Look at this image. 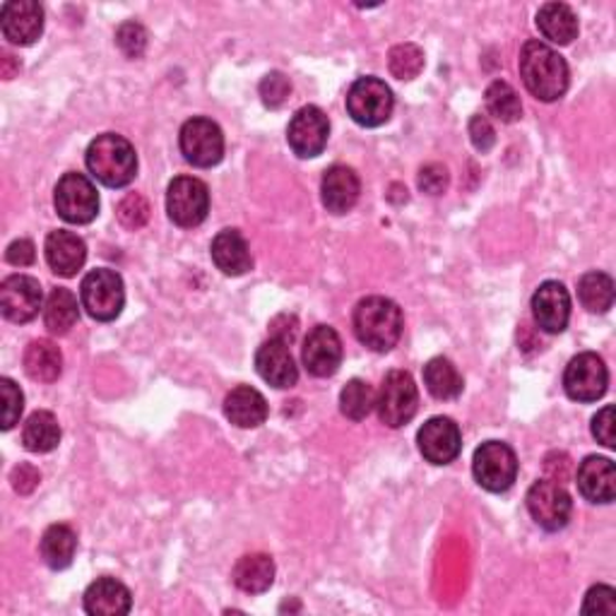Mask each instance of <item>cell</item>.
<instances>
[{
    "label": "cell",
    "mask_w": 616,
    "mask_h": 616,
    "mask_svg": "<svg viewBox=\"0 0 616 616\" xmlns=\"http://www.w3.org/2000/svg\"><path fill=\"white\" fill-rule=\"evenodd\" d=\"M80 319L78 296L65 290V286H55L51 290L47 306H44V325L51 335H68L70 327H75Z\"/></svg>",
    "instance_id": "30"
},
{
    "label": "cell",
    "mask_w": 616,
    "mask_h": 616,
    "mask_svg": "<svg viewBox=\"0 0 616 616\" xmlns=\"http://www.w3.org/2000/svg\"><path fill=\"white\" fill-rule=\"evenodd\" d=\"M593 436L602 443V446L607 448L616 446V417L612 405L602 407L593 417Z\"/></svg>",
    "instance_id": "43"
},
{
    "label": "cell",
    "mask_w": 616,
    "mask_h": 616,
    "mask_svg": "<svg viewBox=\"0 0 616 616\" xmlns=\"http://www.w3.org/2000/svg\"><path fill=\"white\" fill-rule=\"evenodd\" d=\"M53 205L68 224H90L99 214V193L88 176L70 171L55 183Z\"/></svg>",
    "instance_id": "9"
},
{
    "label": "cell",
    "mask_w": 616,
    "mask_h": 616,
    "mask_svg": "<svg viewBox=\"0 0 616 616\" xmlns=\"http://www.w3.org/2000/svg\"><path fill=\"white\" fill-rule=\"evenodd\" d=\"M0 30L16 47H32L44 32V8L34 0H8L0 8Z\"/></svg>",
    "instance_id": "15"
},
{
    "label": "cell",
    "mask_w": 616,
    "mask_h": 616,
    "mask_svg": "<svg viewBox=\"0 0 616 616\" xmlns=\"http://www.w3.org/2000/svg\"><path fill=\"white\" fill-rule=\"evenodd\" d=\"M41 292L39 280L30 275H10L0 284V313L10 323H30L39 316Z\"/></svg>",
    "instance_id": "14"
},
{
    "label": "cell",
    "mask_w": 616,
    "mask_h": 616,
    "mask_svg": "<svg viewBox=\"0 0 616 616\" xmlns=\"http://www.w3.org/2000/svg\"><path fill=\"white\" fill-rule=\"evenodd\" d=\"M63 371V354L51 340H34L24 350V374L37 383L59 381Z\"/></svg>",
    "instance_id": "29"
},
{
    "label": "cell",
    "mask_w": 616,
    "mask_h": 616,
    "mask_svg": "<svg viewBox=\"0 0 616 616\" xmlns=\"http://www.w3.org/2000/svg\"><path fill=\"white\" fill-rule=\"evenodd\" d=\"M472 475H475L482 489L504 494L518 477V457H515L508 443L486 441L472 457Z\"/></svg>",
    "instance_id": "6"
},
{
    "label": "cell",
    "mask_w": 616,
    "mask_h": 616,
    "mask_svg": "<svg viewBox=\"0 0 616 616\" xmlns=\"http://www.w3.org/2000/svg\"><path fill=\"white\" fill-rule=\"evenodd\" d=\"M117 214L125 229H142L150 220V205L140 193H128L119 203Z\"/></svg>",
    "instance_id": "37"
},
{
    "label": "cell",
    "mask_w": 616,
    "mask_h": 616,
    "mask_svg": "<svg viewBox=\"0 0 616 616\" xmlns=\"http://www.w3.org/2000/svg\"><path fill=\"white\" fill-rule=\"evenodd\" d=\"M133 607V595L117 578H97L84 590V612L92 616H125Z\"/></svg>",
    "instance_id": "24"
},
{
    "label": "cell",
    "mask_w": 616,
    "mask_h": 616,
    "mask_svg": "<svg viewBox=\"0 0 616 616\" xmlns=\"http://www.w3.org/2000/svg\"><path fill=\"white\" fill-rule=\"evenodd\" d=\"M424 385L436 400H455L465 388L461 371L446 356H434L432 362H426Z\"/></svg>",
    "instance_id": "32"
},
{
    "label": "cell",
    "mask_w": 616,
    "mask_h": 616,
    "mask_svg": "<svg viewBox=\"0 0 616 616\" xmlns=\"http://www.w3.org/2000/svg\"><path fill=\"white\" fill-rule=\"evenodd\" d=\"M393 92L378 78H360L347 92L350 117L364 128L383 125L393 117Z\"/></svg>",
    "instance_id": "7"
},
{
    "label": "cell",
    "mask_w": 616,
    "mask_h": 616,
    "mask_svg": "<svg viewBox=\"0 0 616 616\" xmlns=\"http://www.w3.org/2000/svg\"><path fill=\"white\" fill-rule=\"evenodd\" d=\"M234 585L249 595H261L275 583V562L267 554L241 556L232 570Z\"/></svg>",
    "instance_id": "26"
},
{
    "label": "cell",
    "mask_w": 616,
    "mask_h": 616,
    "mask_svg": "<svg viewBox=\"0 0 616 616\" xmlns=\"http://www.w3.org/2000/svg\"><path fill=\"white\" fill-rule=\"evenodd\" d=\"M327 138H331V121L319 107L299 109L286 128V142L301 160L319 156L327 145Z\"/></svg>",
    "instance_id": "13"
},
{
    "label": "cell",
    "mask_w": 616,
    "mask_h": 616,
    "mask_svg": "<svg viewBox=\"0 0 616 616\" xmlns=\"http://www.w3.org/2000/svg\"><path fill=\"white\" fill-rule=\"evenodd\" d=\"M484 102H486V111L504 123H515L523 117V104L518 92H515L504 80H494L489 88H486Z\"/></svg>",
    "instance_id": "34"
},
{
    "label": "cell",
    "mask_w": 616,
    "mask_h": 616,
    "mask_svg": "<svg viewBox=\"0 0 616 616\" xmlns=\"http://www.w3.org/2000/svg\"><path fill=\"white\" fill-rule=\"evenodd\" d=\"M0 395H3V428L10 432L22 417L24 410V395L20 385L10 378H0Z\"/></svg>",
    "instance_id": "39"
},
{
    "label": "cell",
    "mask_w": 616,
    "mask_h": 616,
    "mask_svg": "<svg viewBox=\"0 0 616 616\" xmlns=\"http://www.w3.org/2000/svg\"><path fill=\"white\" fill-rule=\"evenodd\" d=\"M533 316L544 333H564L570 321V294L562 282L547 280L533 296Z\"/></svg>",
    "instance_id": "18"
},
{
    "label": "cell",
    "mask_w": 616,
    "mask_h": 616,
    "mask_svg": "<svg viewBox=\"0 0 616 616\" xmlns=\"http://www.w3.org/2000/svg\"><path fill=\"white\" fill-rule=\"evenodd\" d=\"M82 309L90 313L94 321H117L125 304V290L119 272L109 267H97L84 275L80 284Z\"/></svg>",
    "instance_id": "4"
},
{
    "label": "cell",
    "mask_w": 616,
    "mask_h": 616,
    "mask_svg": "<svg viewBox=\"0 0 616 616\" xmlns=\"http://www.w3.org/2000/svg\"><path fill=\"white\" fill-rule=\"evenodd\" d=\"M578 489L590 504H612L616 496V467L609 457H585L578 467Z\"/></svg>",
    "instance_id": "21"
},
{
    "label": "cell",
    "mask_w": 616,
    "mask_h": 616,
    "mask_svg": "<svg viewBox=\"0 0 616 616\" xmlns=\"http://www.w3.org/2000/svg\"><path fill=\"white\" fill-rule=\"evenodd\" d=\"M166 212H169V220L183 229H193L198 224H203L210 212L208 185L195 176L174 179L169 183V191H166Z\"/></svg>",
    "instance_id": "10"
},
{
    "label": "cell",
    "mask_w": 616,
    "mask_h": 616,
    "mask_svg": "<svg viewBox=\"0 0 616 616\" xmlns=\"http://www.w3.org/2000/svg\"><path fill=\"white\" fill-rule=\"evenodd\" d=\"M88 162L90 174L109 185V189H123L131 183L138 174V154L135 148L123 135L104 133L90 142L88 148Z\"/></svg>",
    "instance_id": "3"
},
{
    "label": "cell",
    "mask_w": 616,
    "mask_h": 616,
    "mask_svg": "<svg viewBox=\"0 0 616 616\" xmlns=\"http://www.w3.org/2000/svg\"><path fill=\"white\" fill-rule=\"evenodd\" d=\"M117 44L128 59H140L148 49V32L140 22H123L117 30Z\"/></svg>",
    "instance_id": "38"
},
{
    "label": "cell",
    "mask_w": 616,
    "mask_h": 616,
    "mask_svg": "<svg viewBox=\"0 0 616 616\" xmlns=\"http://www.w3.org/2000/svg\"><path fill=\"white\" fill-rule=\"evenodd\" d=\"M527 511L533 515V521L542 527L556 533L564 529L570 521L573 501L570 494L564 489L556 479H539L527 492Z\"/></svg>",
    "instance_id": "11"
},
{
    "label": "cell",
    "mask_w": 616,
    "mask_h": 616,
    "mask_svg": "<svg viewBox=\"0 0 616 616\" xmlns=\"http://www.w3.org/2000/svg\"><path fill=\"white\" fill-rule=\"evenodd\" d=\"M267 403L265 397L251 385H239L224 397V414L226 420L236 424L239 428H255L265 424L267 420Z\"/></svg>",
    "instance_id": "25"
},
{
    "label": "cell",
    "mask_w": 616,
    "mask_h": 616,
    "mask_svg": "<svg viewBox=\"0 0 616 616\" xmlns=\"http://www.w3.org/2000/svg\"><path fill=\"white\" fill-rule=\"evenodd\" d=\"M212 261L224 275L229 277H241L253 267V257L249 241L243 239L239 229H222V232L212 239Z\"/></svg>",
    "instance_id": "22"
},
{
    "label": "cell",
    "mask_w": 616,
    "mask_h": 616,
    "mask_svg": "<svg viewBox=\"0 0 616 616\" xmlns=\"http://www.w3.org/2000/svg\"><path fill=\"white\" fill-rule=\"evenodd\" d=\"M356 340L371 352H391L403 337V311L385 296H366L354 309Z\"/></svg>",
    "instance_id": "2"
},
{
    "label": "cell",
    "mask_w": 616,
    "mask_h": 616,
    "mask_svg": "<svg viewBox=\"0 0 616 616\" xmlns=\"http://www.w3.org/2000/svg\"><path fill=\"white\" fill-rule=\"evenodd\" d=\"M388 65L397 80H414L424 70V51L417 44H397L388 55Z\"/></svg>",
    "instance_id": "36"
},
{
    "label": "cell",
    "mask_w": 616,
    "mask_h": 616,
    "mask_svg": "<svg viewBox=\"0 0 616 616\" xmlns=\"http://www.w3.org/2000/svg\"><path fill=\"white\" fill-rule=\"evenodd\" d=\"M578 299L590 313H607L614 306V280L607 272H585L578 282Z\"/></svg>",
    "instance_id": "33"
},
{
    "label": "cell",
    "mask_w": 616,
    "mask_h": 616,
    "mask_svg": "<svg viewBox=\"0 0 616 616\" xmlns=\"http://www.w3.org/2000/svg\"><path fill=\"white\" fill-rule=\"evenodd\" d=\"M255 368L265 383L280 391L292 388V385H296L299 381V368L294 364L290 345L277 337H270L261 347H257Z\"/></svg>",
    "instance_id": "19"
},
{
    "label": "cell",
    "mask_w": 616,
    "mask_h": 616,
    "mask_svg": "<svg viewBox=\"0 0 616 616\" xmlns=\"http://www.w3.org/2000/svg\"><path fill=\"white\" fill-rule=\"evenodd\" d=\"M376 410L381 422L391 428H400L414 420L420 410V391L407 371L395 368L383 378L376 395Z\"/></svg>",
    "instance_id": "5"
},
{
    "label": "cell",
    "mask_w": 616,
    "mask_h": 616,
    "mask_svg": "<svg viewBox=\"0 0 616 616\" xmlns=\"http://www.w3.org/2000/svg\"><path fill=\"white\" fill-rule=\"evenodd\" d=\"M376 407V393L362 378H352L340 393V410L352 422H364Z\"/></svg>",
    "instance_id": "35"
},
{
    "label": "cell",
    "mask_w": 616,
    "mask_h": 616,
    "mask_svg": "<svg viewBox=\"0 0 616 616\" xmlns=\"http://www.w3.org/2000/svg\"><path fill=\"white\" fill-rule=\"evenodd\" d=\"M22 443L30 453H51L61 443V424L51 412L39 410L22 428Z\"/></svg>",
    "instance_id": "31"
},
{
    "label": "cell",
    "mask_w": 616,
    "mask_h": 616,
    "mask_svg": "<svg viewBox=\"0 0 616 616\" xmlns=\"http://www.w3.org/2000/svg\"><path fill=\"white\" fill-rule=\"evenodd\" d=\"M44 251L49 267L61 277L78 275V270H82L84 261H88V246H84V241L73 232H65V229H59V232H51L47 236Z\"/></svg>",
    "instance_id": "23"
},
{
    "label": "cell",
    "mask_w": 616,
    "mask_h": 616,
    "mask_svg": "<svg viewBox=\"0 0 616 616\" xmlns=\"http://www.w3.org/2000/svg\"><path fill=\"white\" fill-rule=\"evenodd\" d=\"M448 183H451V176H448V169L443 166V164H426L422 171H420V189L428 195H441V193H446L448 191Z\"/></svg>",
    "instance_id": "42"
},
{
    "label": "cell",
    "mask_w": 616,
    "mask_h": 616,
    "mask_svg": "<svg viewBox=\"0 0 616 616\" xmlns=\"http://www.w3.org/2000/svg\"><path fill=\"white\" fill-rule=\"evenodd\" d=\"M521 78L527 92L539 102H556L568 90V65L564 55L544 41H527L521 51Z\"/></svg>",
    "instance_id": "1"
},
{
    "label": "cell",
    "mask_w": 616,
    "mask_h": 616,
    "mask_svg": "<svg viewBox=\"0 0 616 616\" xmlns=\"http://www.w3.org/2000/svg\"><path fill=\"white\" fill-rule=\"evenodd\" d=\"M583 614H616V590L609 585H595L587 590L583 602Z\"/></svg>",
    "instance_id": "41"
},
{
    "label": "cell",
    "mask_w": 616,
    "mask_h": 616,
    "mask_svg": "<svg viewBox=\"0 0 616 616\" xmlns=\"http://www.w3.org/2000/svg\"><path fill=\"white\" fill-rule=\"evenodd\" d=\"M34 243L30 239H20V241H12L8 251H6V261L10 265H18V267H27L34 263Z\"/></svg>",
    "instance_id": "45"
},
{
    "label": "cell",
    "mask_w": 616,
    "mask_h": 616,
    "mask_svg": "<svg viewBox=\"0 0 616 616\" xmlns=\"http://www.w3.org/2000/svg\"><path fill=\"white\" fill-rule=\"evenodd\" d=\"M469 138H472V145H475L479 152H489L494 148V142H496V131H494V125L489 123V119L472 117Z\"/></svg>",
    "instance_id": "44"
},
{
    "label": "cell",
    "mask_w": 616,
    "mask_h": 616,
    "mask_svg": "<svg viewBox=\"0 0 616 616\" xmlns=\"http://www.w3.org/2000/svg\"><path fill=\"white\" fill-rule=\"evenodd\" d=\"M420 453L432 465H451L463 451V434L448 417L428 420L417 434Z\"/></svg>",
    "instance_id": "17"
},
{
    "label": "cell",
    "mask_w": 616,
    "mask_h": 616,
    "mask_svg": "<svg viewBox=\"0 0 616 616\" xmlns=\"http://www.w3.org/2000/svg\"><path fill=\"white\" fill-rule=\"evenodd\" d=\"M16 70H20V63L16 61V55L3 53V78L10 80L12 75H16Z\"/></svg>",
    "instance_id": "47"
},
{
    "label": "cell",
    "mask_w": 616,
    "mask_h": 616,
    "mask_svg": "<svg viewBox=\"0 0 616 616\" xmlns=\"http://www.w3.org/2000/svg\"><path fill=\"white\" fill-rule=\"evenodd\" d=\"M290 92H292V82L286 80V75L277 73V70H275V73H267L261 82L263 104L270 107V109H280L286 102Z\"/></svg>",
    "instance_id": "40"
},
{
    "label": "cell",
    "mask_w": 616,
    "mask_h": 616,
    "mask_svg": "<svg viewBox=\"0 0 616 616\" xmlns=\"http://www.w3.org/2000/svg\"><path fill=\"white\" fill-rule=\"evenodd\" d=\"M362 193V181L356 176V171L335 164L331 169H325L323 181H321V198L327 212L333 214H347L356 203H360Z\"/></svg>",
    "instance_id": "20"
},
{
    "label": "cell",
    "mask_w": 616,
    "mask_h": 616,
    "mask_svg": "<svg viewBox=\"0 0 616 616\" xmlns=\"http://www.w3.org/2000/svg\"><path fill=\"white\" fill-rule=\"evenodd\" d=\"M301 360L311 376L327 378L335 376L342 364V340L331 325H316L304 340Z\"/></svg>",
    "instance_id": "16"
},
{
    "label": "cell",
    "mask_w": 616,
    "mask_h": 616,
    "mask_svg": "<svg viewBox=\"0 0 616 616\" xmlns=\"http://www.w3.org/2000/svg\"><path fill=\"white\" fill-rule=\"evenodd\" d=\"M609 371L595 352L573 356L564 374L566 395L576 403H597L607 393Z\"/></svg>",
    "instance_id": "12"
},
{
    "label": "cell",
    "mask_w": 616,
    "mask_h": 616,
    "mask_svg": "<svg viewBox=\"0 0 616 616\" xmlns=\"http://www.w3.org/2000/svg\"><path fill=\"white\" fill-rule=\"evenodd\" d=\"M537 30L556 47H568L578 37V18L566 3H547L537 12Z\"/></svg>",
    "instance_id": "27"
},
{
    "label": "cell",
    "mask_w": 616,
    "mask_h": 616,
    "mask_svg": "<svg viewBox=\"0 0 616 616\" xmlns=\"http://www.w3.org/2000/svg\"><path fill=\"white\" fill-rule=\"evenodd\" d=\"M179 145L183 160L198 166V169H210L222 162L224 156V133L222 128L210 121V119H191L185 121L179 135Z\"/></svg>",
    "instance_id": "8"
},
{
    "label": "cell",
    "mask_w": 616,
    "mask_h": 616,
    "mask_svg": "<svg viewBox=\"0 0 616 616\" xmlns=\"http://www.w3.org/2000/svg\"><path fill=\"white\" fill-rule=\"evenodd\" d=\"M12 486H16L18 494H32L37 489V484L41 479V475L37 472V467L32 465H20L12 469Z\"/></svg>",
    "instance_id": "46"
},
{
    "label": "cell",
    "mask_w": 616,
    "mask_h": 616,
    "mask_svg": "<svg viewBox=\"0 0 616 616\" xmlns=\"http://www.w3.org/2000/svg\"><path fill=\"white\" fill-rule=\"evenodd\" d=\"M39 552L44 564L53 570H63L73 564L75 552H78V535L75 529L63 523H55L47 527V533L41 535Z\"/></svg>",
    "instance_id": "28"
}]
</instances>
